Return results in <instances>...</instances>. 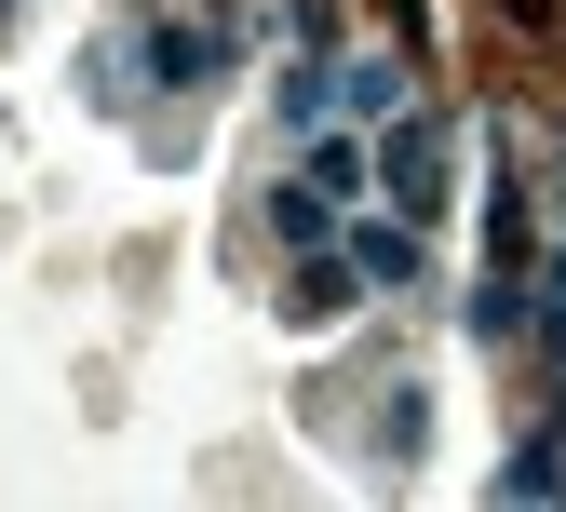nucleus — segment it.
<instances>
[{"instance_id":"f257e3e1","label":"nucleus","mask_w":566,"mask_h":512,"mask_svg":"<svg viewBox=\"0 0 566 512\" xmlns=\"http://www.w3.org/2000/svg\"><path fill=\"white\" fill-rule=\"evenodd\" d=\"M446 176H459V122L446 108H391L378 122V189H391V216L432 230V216H446Z\"/></svg>"},{"instance_id":"f03ea898","label":"nucleus","mask_w":566,"mask_h":512,"mask_svg":"<svg viewBox=\"0 0 566 512\" xmlns=\"http://www.w3.org/2000/svg\"><path fill=\"white\" fill-rule=\"evenodd\" d=\"M135 67H149L163 95H189V82H217V67H230V28H217V14H163L149 41H135Z\"/></svg>"},{"instance_id":"7ed1b4c3","label":"nucleus","mask_w":566,"mask_h":512,"mask_svg":"<svg viewBox=\"0 0 566 512\" xmlns=\"http://www.w3.org/2000/svg\"><path fill=\"white\" fill-rule=\"evenodd\" d=\"M485 485H500V499H566V391L500 446V472H485Z\"/></svg>"},{"instance_id":"20e7f679","label":"nucleus","mask_w":566,"mask_h":512,"mask_svg":"<svg viewBox=\"0 0 566 512\" xmlns=\"http://www.w3.org/2000/svg\"><path fill=\"white\" fill-rule=\"evenodd\" d=\"M350 297H365L350 243H311V257H297V283H283V324H297V337H324V324H350Z\"/></svg>"},{"instance_id":"39448f33","label":"nucleus","mask_w":566,"mask_h":512,"mask_svg":"<svg viewBox=\"0 0 566 512\" xmlns=\"http://www.w3.org/2000/svg\"><path fill=\"white\" fill-rule=\"evenodd\" d=\"M350 270H365V297H405V283L432 270V230H418V216H365V230H350Z\"/></svg>"},{"instance_id":"423d86ee","label":"nucleus","mask_w":566,"mask_h":512,"mask_svg":"<svg viewBox=\"0 0 566 512\" xmlns=\"http://www.w3.org/2000/svg\"><path fill=\"white\" fill-rule=\"evenodd\" d=\"M270 230H283V243H297V257H311V243H337V189H324V176L297 163V176H283V189H270Z\"/></svg>"},{"instance_id":"0eeeda50","label":"nucleus","mask_w":566,"mask_h":512,"mask_svg":"<svg viewBox=\"0 0 566 512\" xmlns=\"http://www.w3.org/2000/svg\"><path fill=\"white\" fill-rule=\"evenodd\" d=\"M391 108H418L405 67H391V54H350V67H337V122H391Z\"/></svg>"},{"instance_id":"6e6552de","label":"nucleus","mask_w":566,"mask_h":512,"mask_svg":"<svg viewBox=\"0 0 566 512\" xmlns=\"http://www.w3.org/2000/svg\"><path fill=\"white\" fill-rule=\"evenodd\" d=\"M418 446H432V391H418V378H391V405H378V472H405Z\"/></svg>"},{"instance_id":"1a4fd4ad","label":"nucleus","mask_w":566,"mask_h":512,"mask_svg":"<svg viewBox=\"0 0 566 512\" xmlns=\"http://www.w3.org/2000/svg\"><path fill=\"white\" fill-rule=\"evenodd\" d=\"M270 108H283V135H311V122L337 108V67H324V54H297V67H283V95H270Z\"/></svg>"},{"instance_id":"9d476101","label":"nucleus","mask_w":566,"mask_h":512,"mask_svg":"<svg viewBox=\"0 0 566 512\" xmlns=\"http://www.w3.org/2000/svg\"><path fill=\"white\" fill-rule=\"evenodd\" d=\"M82 95H95V108H135V54H122V41L82 54Z\"/></svg>"},{"instance_id":"9b49d317","label":"nucleus","mask_w":566,"mask_h":512,"mask_svg":"<svg viewBox=\"0 0 566 512\" xmlns=\"http://www.w3.org/2000/svg\"><path fill=\"white\" fill-rule=\"evenodd\" d=\"M283 28H297V54H324L337 41V0H283Z\"/></svg>"}]
</instances>
